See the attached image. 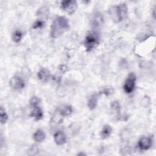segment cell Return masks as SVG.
Instances as JSON below:
<instances>
[{
    "label": "cell",
    "mask_w": 156,
    "mask_h": 156,
    "mask_svg": "<svg viewBox=\"0 0 156 156\" xmlns=\"http://www.w3.org/2000/svg\"><path fill=\"white\" fill-rule=\"evenodd\" d=\"M44 24V22L43 21V20H38L34 22L32 26V28L34 29L41 28Z\"/></svg>",
    "instance_id": "21"
},
{
    "label": "cell",
    "mask_w": 156,
    "mask_h": 156,
    "mask_svg": "<svg viewBox=\"0 0 156 156\" xmlns=\"http://www.w3.org/2000/svg\"><path fill=\"white\" fill-rule=\"evenodd\" d=\"M38 152V148L37 146L34 145V146H31L29 151H27V154L30 155H36L37 153Z\"/></svg>",
    "instance_id": "22"
},
{
    "label": "cell",
    "mask_w": 156,
    "mask_h": 156,
    "mask_svg": "<svg viewBox=\"0 0 156 156\" xmlns=\"http://www.w3.org/2000/svg\"><path fill=\"white\" fill-rule=\"evenodd\" d=\"M40 103V99L37 96H33L30 100V105L31 107L38 105Z\"/></svg>",
    "instance_id": "23"
},
{
    "label": "cell",
    "mask_w": 156,
    "mask_h": 156,
    "mask_svg": "<svg viewBox=\"0 0 156 156\" xmlns=\"http://www.w3.org/2000/svg\"><path fill=\"white\" fill-rule=\"evenodd\" d=\"M54 139L55 143L57 145H63L66 142V136L64 132L62 131H57L54 135Z\"/></svg>",
    "instance_id": "10"
},
{
    "label": "cell",
    "mask_w": 156,
    "mask_h": 156,
    "mask_svg": "<svg viewBox=\"0 0 156 156\" xmlns=\"http://www.w3.org/2000/svg\"><path fill=\"white\" fill-rule=\"evenodd\" d=\"M61 8L68 14H73L77 9V3L74 0L63 1L61 2Z\"/></svg>",
    "instance_id": "5"
},
{
    "label": "cell",
    "mask_w": 156,
    "mask_h": 156,
    "mask_svg": "<svg viewBox=\"0 0 156 156\" xmlns=\"http://www.w3.org/2000/svg\"><path fill=\"white\" fill-rule=\"evenodd\" d=\"M99 95V93H94L89 97L87 103V106L89 109L94 110V108H96L98 105V101Z\"/></svg>",
    "instance_id": "11"
},
{
    "label": "cell",
    "mask_w": 156,
    "mask_h": 156,
    "mask_svg": "<svg viewBox=\"0 0 156 156\" xmlns=\"http://www.w3.org/2000/svg\"><path fill=\"white\" fill-rule=\"evenodd\" d=\"M114 92V90L112 87H104L101 91H99V94H104L106 96H108L112 94Z\"/></svg>",
    "instance_id": "19"
},
{
    "label": "cell",
    "mask_w": 156,
    "mask_h": 156,
    "mask_svg": "<svg viewBox=\"0 0 156 156\" xmlns=\"http://www.w3.org/2000/svg\"><path fill=\"white\" fill-rule=\"evenodd\" d=\"M8 115L7 114L5 110L3 108L2 106H1L0 108V121L1 124H5L8 119Z\"/></svg>",
    "instance_id": "16"
},
{
    "label": "cell",
    "mask_w": 156,
    "mask_h": 156,
    "mask_svg": "<svg viewBox=\"0 0 156 156\" xmlns=\"http://www.w3.org/2000/svg\"><path fill=\"white\" fill-rule=\"evenodd\" d=\"M77 155H85L86 154H84V153H83V152H81V153H79V154H78Z\"/></svg>",
    "instance_id": "25"
},
{
    "label": "cell",
    "mask_w": 156,
    "mask_h": 156,
    "mask_svg": "<svg viewBox=\"0 0 156 156\" xmlns=\"http://www.w3.org/2000/svg\"><path fill=\"white\" fill-rule=\"evenodd\" d=\"M127 6L124 3L113 5L108 9V13L111 19L116 23L124 20L127 16Z\"/></svg>",
    "instance_id": "2"
},
{
    "label": "cell",
    "mask_w": 156,
    "mask_h": 156,
    "mask_svg": "<svg viewBox=\"0 0 156 156\" xmlns=\"http://www.w3.org/2000/svg\"><path fill=\"white\" fill-rule=\"evenodd\" d=\"M69 28L68 19L63 16H56L51 26V36L52 38H57L68 30Z\"/></svg>",
    "instance_id": "1"
},
{
    "label": "cell",
    "mask_w": 156,
    "mask_h": 156,
    "mask_svg": "<svg viewBox=\"0 0 156 156\" xmlns=\"http://www.w3.org/2000/svg\"><path fill=\"white\" fill-rule=\"evenodd\" d=\"M111 107L112 108V110H113L114 111L116 112V113H119L120 112V105L119 104V102L116 101H113L111 103Z\"/></svg>",
    "instance_id": "20"
},
{
    "label": "cell",
    "mask_w": 156,
    "mask_h": 156,
    "mask_svg": "<svg viewBox=\"0 0 156 156\" xmlns=\"http://www.w3.org/2000/svg\"><path fill=\"white\" fill-rule=\"evenodd\" d=\"M9 85L13 89L15 90H20L24 88L25 82L21 77L15 75L10 79Z\"/></svg>",
    "instance_id": "6"
},
{
    "label": "cell",
    "mask_w": 156,
    "mask_h": 156,
    "mask_svg": "<svg viewBox=\"0 0 156 156\" xmlns=\"http://www.w3.org/2000/svg\"><path fill=\"white\" fill-rule=\"evenodd\" d=\"M91 23L93 27L97 29L99 28L104 24V17L100 12L94 13L91 19Z\"/></svg>",
    "instance_id": "7"
},
{
    "label": "cell",
    "mask_w": 156,
    "mask_h": 156,
    "mask_svg": "<svg viewBox=\"0 0 156 156\" xmlns=\"http://www.w3.org/2000/svg\"><path fill=\"white\" fill-rule=\"evenodd\" d=\"M46 138V135L44 132L40 129H38L35 131V132L33 135V138L34 141L36 142H42L43 140H44Z\"/></svg>",
    "instance_id": "15"
},
{
    "label": "cell",
    "mask_w": 156,
    "mask_h": 156,
    "mask_svg": "<svg viewBox=\"0 0 156 156\" xmlns=\"http://www.w3.org/2000/svg\"><path fill=\"white\" fill-rule=\"evenodd\" d=\"M112 133V127L108 124H105L102 127V129L101 131V136L102 139H106L110 136Z\"/></svg>",
    "instance_id": "13"
},
{
    "label": "cell",
    "mask_w": 156,
    "mask_h": 156,
    "mask_svg": "<svg viewBox=\"0 0 156 156\" xmlns=\"http://www.w3.org/2000/svg\"><path fill=\"white\" fill-rule=\"evenodd\" d=\"M152 140L149 137H142L138 143V146L142 151L148 150L152 146Z\"/></svg>",
    "instance_id": "8"
},
{
    "label": "cell",
    "mask_w": 156,
    "mask_h": 156,
    "mask_svg": "<svg viewBox=\"0 0 156 156\" xmlns=\"http://www.w3.org/2000/svg\"><path fill=\"white\" fill-rule=\"evenodd\" d=\"M136 80V77L134 73H130L128 75L123 85L124 91L126 93L130 94L134 90L135 87Z\"/></svg>",
    "instance_id": "4"
},
{
    "label": "cell",
    "mask_w": 156,
    "mask_h": 156,
    "mask_svg": "<svg viewBox=\"0 0 156 156\" xmlns=\"http://www.w3.org/2000/svg\"><path fill=\"white\" fill-rule=\"evenodd\" d=\"M32 110L30 112V116L33 118L35 121H39L43 117V112L41 108L38 105L32 107Z\"/></svg>",
    "instance_id": "9"
},
{
    "label": "cell",
    "mask_w": 156,
    "mask_h": 156,
    "mask_svg": "<svg viewBox=\"0 0 156 156\" xmlns=\"http://www.w3.org/2000/svg\"><path fill=\"white\" fill-rule=\"evenodd\" d=\"M12 40L15 43H18L21 41L23 37V33L21 31L16 30L12 34Z\"/></svg>",
    "instance_id": "17"
},
{
    "label": "cell",
    "mask_w": 156,
    "mask_h": 156,
    "mask_svg": "<svg viewBox=\"0 0 156 156\" xmlns=\"http://www.w3.org/2000/svg\"><path fill=\"white\" fill-rule=\"evenodd\" d=\"M37 76L40 81L43 82H46L49 80L51 77V74L48 69L46 68H41L38 72Z\"/></svg>",
    "instance_id": "12"
},
{
    "label": "cell",
    "mask_w": 156,
    "mask_h": 156,
    "mask_svg": "<svg viewBox=\"0 0 156 156\" xmlns=\"http://www.w3.org/2000/svg\"><path fill=\"white\" fill-rule=\"evenodd\" d=\"M59 69H60V71H62L63 73H65V71L67 69H66V66L65 65H60V67H59Z\"/></svg>",
    "instance_id": "24"
},
{
    "label": "cell",
    "mask_w": 156,
    "mask_h": 156,
    "mask_svg": "<svg viewBox=\"0 0 156 156\" xmlns=\"http://www.w3.org/2000/svg\"><path fill=\"white\" fill-rule=\"evenodd\" d=\"M58 112L62 116H67L70 115L73 112V108L71 105H65L59 108Z\"/></svg>",
    "instance_id": "14"
},
{
    "label": "cell",
    "mask_w": 156,
    "mask_h": 156,
    "mask_svg": "<svg viewBox=\"0 0 156 156\" xmlns=\"http://www.w3.org/2000/svg\"><path fill=\"white\" fill-rule=\"evenodd\" d=\"M99 34L96 31L90 32L86 36L83 43L87 51L90 52L95 48L99 44Z\"/></svg>",
    "instance_id": "3"
},
{
    "label": "cell",
    "mask_w": 156,
    "mask_h": 156,
    "mask_svg": "<svg viewBox=\"0 0 156 156\" xmlns=\"http://www.w3.org/2000/svg\"><path fill=\"white\" fill-rule=\"evenodd\" d=\"M38 13L39 15H38V16L42 17L43 18H47L48 16V13H49V9L46 6H43L42 7H41L40 9H38Z\"/></svg>",
    "instance_id": "18"
}]
</instances>
